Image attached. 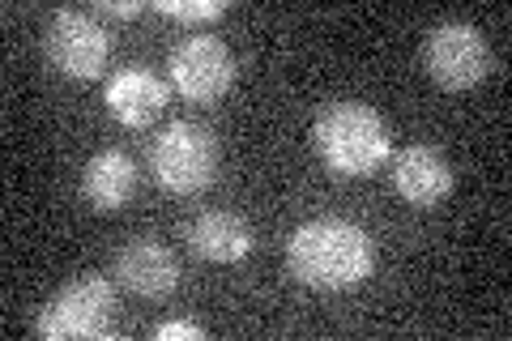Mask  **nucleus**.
I'll use <instances>...</instances> for the list:
<instances>
[{"label":"nucleus","mask_w":512,"mask_h":341,"mask_svg":"<svg viewBox=\"0 0 512 341\" xmlns=\"http://www.w3.org/2000/svg\"><path fill=\"white\" fill-rule=\"evenodd\" d=\"M376 265L372 239L359 231L355 222L342 218H320V222H303L299 231L286 243V269L291 278L316 290H342V286H359Z\"/></svg>","instance_id":"nucleus-1"},{"label":"nucleus","mask_w":512,"mask_h":341,"mask_svg":"<svg viewBox=\"0 0 512 341\" xmlns=\"http://www.w3.org/2000/svg\"><path fill=\"white\" fill-rule=\"evenodd\" d=\"M316 150L325 158L329 171L338 175H372L389 162V128L367 103H333L320 111V120L312 128Z\"/></svg>","instance_id":"nucleus-2"},{"label":"nucleus","mask_w":512,"mask_h":341,"mask_svg":"<svg viewBox=\"0 0 512 341\" xmlns=\"http://www.w3.org/2000/svg\"><path fill=\"white\" fill-rule=\"evenodd\" d=\"M154 175L167 192H180V197H192V192L210 188L214 171H218V141L210 137V128L175 120L163 133L154 137Z\"/></svg>","instance_id":"nucleus-3"},{"label":"nucleus","mask_w":512,"mask_h":341,"mask_svg":"<svg viewBox=\"0 0 512 341\" xmlns=\"http://www.w3.org/2000/svg\"><path fill=\"white\" fill-rule=\"evenodd\" d=\"M39 337H111L116 333V286L107 278H77L39 312Z\"/></svg>","instance_id":"nucleus-4"},{"label":"nucleus","mask_w":512,"mask_h":341,"mask_svg":"<svg viewBox=\"0 0 512 341\" xmlns=\"http://www.w3.org/2000/svg\"><path fill=\"white\" fill-rule=\"evenodd\" d=\"M423 64L436 86L444 90H470L491 69V47L466 22H444L423 39Z\"/></svg>","instance_id":"nucleus-5"},{"label":"nucleus","mask_w":512,"mask_h":341,"mask_svg":"<svg viewBox=\"0 0 512 341\" xmlns=\"http://www.w3.org/2000/svg\"><path fill=\"white\" fill-rule=\"evenodd\" d=\"M43 56L52 60V69H60L64 77L90 81L107 69L111 43H107V30L94 18H86V13H77V9H60L56 18L47 22Z\"/></svg>","instance_id":"nucleus-6"},{"label":"nucleus","mask_w":512,"mask_h":341,"mask_svg":"<svg viewBox=\"0 0 512 341\" xmlns=\"http://www.w3.org/2000/svg\"><path fill=\"white\" fill-rule=\"evenodd\" d=\"M171 81L188 103H214L231 90L235 81V56L231 47L214 35H188L171 47Z\"/></svg>","instance_id":"nucleus-7"},{"label":"nucleus","mask_w":512,"mask_h":341,"mask_svg":"<svg viewBox=\"0 0 512 341\" xmlns=\"http://www.w3.org/2000/svg\"><path fill=\"white\" fill-rule=\"evenodd\" d=\"M116 282L137 299H167L180 286V261L158 239H133L116 256Z\"/></svg>","instance_id":"nucleus-8"},{"label":"nucleus","mask_w":512,"mask_h":341,"mask_svg":"<svg viewBox=\"0 0 512 341\" xmlns=\"http://www.w3.org/2000/svg\"><path fill=\"white\" fill-rule=\"evenodd\" d=\"M393 184L410 205H436L453 192V167L431 145H406L393 158Z\"/></svg>","instance_id":"nucleus-9"},{"label":"nucleus","mask_w":512,"mask_h":341,"mask_svg":"<svg viewBox=\"0 0 512 341\" xmlns=\"http://www.w3.org/2000/svg\"><path fill=\"white\" fill-rule=\"evenodd\" d=\"M107 107L124 128H150L167 111V81L146 69H124L107 81Z\"/></svg>","instance_id":"nucleus-10"},{"label":"nucleus","mask_w":512,"mask_h":341,"mask_svg":"<svg viewBox=\"0 0 512 341\" xmlns=\"http://www.w3.org/2000/svg\"><path fill=\"white\" fill-rule=\"evenodd\" d=\"M137 192V167L124 150H103L86 162L82 171V201L99 214H116Z\"/></svg>","instance_id":"nucleus-11"},{"label":"nucleus","mask_w":512,"mask_h":341,"mask_svg":"<svg viewBox=\"0 0 512 341\" xmlns=\"http://www.w3.org/2000/svg\"><path fill=\"white\" fill-rule=\"evenodd\" d=\"M188 248L201 256V261H214V265H235L244 261L248 248H252V231L244 218L227 214V209H210L201 214L197 222L188 226Z\"/></svg>","instance_id":"nucleus-12"},{"label":"nucleus","mask_w":512,"mask_h":341,"mask_svg":"<svg viewBox=\"0 0 512 341\" xmlns=\"http://www.w3.org/2000/svg\"><path fill=\"white\" fill-rule=\"evenodd\" d=\"M158 13H167V18H180V22H214V18H222L227 13V5L222 0H158L154 5Z\"/></svg>","instance_id":"nucleus-13"},{"label":"nucleus","mask_w":512,"mask_h":341,"mask_svg":"<svg viewBox=\"0 0 512 341\" xmlns=\"http://www.w3.org/2000/svg\"><path fill=\"white\" fill-rule=\"evenodd\" d=\"M205 341V329L201 324H192V320H167V324H158L154 329V341Z\"/></svg>","instance_id":"nucleus-14"},{"label":"nucleus","mask_w":512,"mask_h":341,"mask_svg":"<svg viewBox=\"0 0 512 341\" xmlns=\"http://www.w3.org/2000/svg\"><path fill=\"white\" fill-rule=\"evenodd\" d=\"M103 13H111V18H137L141 5H133V0H124V5L120 0H103Z\"/></svg>","instance_id":"nucleus-15"}]
</instances>
